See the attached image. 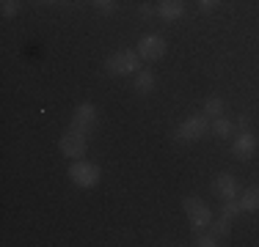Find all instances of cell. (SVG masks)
<instances>
[{
  "instance_id": "obj_18",
  "label": "cell",
  "mask_w": 259,
  "mask_h": 247,
  "mask_svg": "<svg viewBox=\"0 0 259 247\" xmlns=\"http://www.w3.org/2000/svg\"><path fill=\"white\" fill-rule=\"evenodd\" d=\"M91 3H94L100 11H105V14H110V11L116 9V0H91Z\"/></svg>"
},
{
  "instance_id": "obj_2",
  "label": "cell",
  "mask_w": 259,
  "mask_h": 247,
  "mask_svg": "<svg viewBox=\"0 0 259 247\" xmlns=\"http://www.w3.org/2000/svg\"><path fill=\"white\" fill-rule=\"evenodd\" d=\"M182 209H185V214H188V222H190V228H193L196 233L199 231H204V228L212 225V220H215V214H212V209L207 206L201 198H193V195H188L182 201Z\"/></svg>"
},
{
  "instance_id": "obj_4",
  "label": "cell",
  "mask_w": 259,
  "mask_h": 247,
  "mask_svg": "<svg viewBox=\"0 0 259 247\" xmlns=\"http://www.w3.org/2000/svg\"><path fill=\"white\" fill-rule=\"evenodd\" d=\"M207 132H209V115H204V113L188 115V118L174 129V140H180V143H193V140H201Z\"/></svg>"
},
{
  "instance_id": "obj_12",
  "label": "cell",
  "mask_w": 259,
  "mask_h": 247,
  "mask_svg": "<svg viewBox=\"0 0 259 247\" xmlns=\"http://www.w3.org/2000/svg\"><path fill=\"white\" fill-rule=\"evenodd\" d=\"M237 201L243 212H259V187H248L243 193V198H237Z\"/></svg>"
},
{
  "instance_id": "obj_9",
  "label": "cell",
  "mask_w": 259,
  "mask_h": 247,
  "mask_svg": "<svg viewBox=\"0 0 259 247\" xmlns=\"http://www.w3.org/2000/svg\"><path fill=\"white\" fill-rule=\"evenodd\" d=\"M212 190H215V195H218L221 201H229V198H237V178H234L232 173H221V176H215Z\"/></svg>"
},
{
  "instance_id": "obj_20",
  "label": "cell",
  "mask_w": 259,
  "mask_h": 247,
  "mask_svg": "<svg viewBox=\"0 0 259 247\" xmlns=\"http://www.w3.org/2000/svg\"><path fill=\"white\" fill-rule=\"evenodd\" d=\"M138 14L141 17H152V14H157V9H152L149 3H144V6H138Z\"/></svg>"
},
{
  "instance_id": "obj_8",
  "label": "cell",
  "mask_w": 259,
  "mask_h": 247,
  "mask_svg": "<svg viewBox=\"0 0 259 247\" xmlns=\"http://www.w3.org/2000/svg\"><path fill=\"white\" fill-rule=\"evenodd\" d=\"M94 127H97V107H94L91 102L77 104L75 115H72V129H80V132L89 135Z\"/></svg>"
},
{
  "instance_id": "obj_17",
  "label": "cell",
  "mask_w": 259,
  "mask_h": 247,
  "mask_svg": "<svg viewBox=\"0 0 259 247\" xmlns=\"http://www.w3.org/2000/svg\"><path fill=\"white\" fill-rule=\"evenodd\" d=\"M0 11H3V17H14L17 11H20V0H3V3H0Z\"/></svg>"
},
{
  "instance_id": "obj_6",
  "label": "cell",
  "mask_w": 259,
  "mask_h": 247,
  "mask_svg": "<svg viewBox=\"0 0 259 247\" xmlns=\"http://www.w3.org/2000/svg\"><path fill=\"white\" fill-rule=\"evenodd\" d=\"M61 154L69 159H83L85 151H89V140H85V132H80V129H69V132L61 138Z\"/></svg>"
},
{
  "instance_id": "obj_13",
  "label": "cell",
  "mask_w": 259,
  "mask_h": 247,
  "mask_svg": "<svg viewBox=\"0 0 259 247\" xmlns=\"http://www.w3.org/2000/svg\"><path fill=\"white\" fill-rule=\"evenodd\" d=\"M209 132H215L218 138H232V132H234V121H229V118H224V115H218L212 124H209Z\"/></svg>"
},
{
  "instance_id": "obj_21",
  "label": "cell",
  "mask_w": 259,
  "mask_h": 247,
  "mask_svg": "<svg viewBox=\"0 0 259 247\" xmlns=\"http://www.w3.org/2000/svg\"><path fill=\"white\" fill-rule=\"evenodd\" d=\"M248 124H251L248 115H240V118H237V127H240V129H248Z\"/></svg>"
},
{
  "instance_id": "obj_16",
  "label": "cell",
  "mask_w": 259,
  "mask_h": 247,
  "mask_svg": "<svg viewBox=\"0 0 259 247\" xmlns=\"http://www.w3.org/2000/svg\"><path fill=\"white\" fill-rule=\"evenodd\" d=\"M204 115H209V118L224 115V99H221V96H209L204 102Z\"/></svg>"
},
{
  "instance_id": "obj_10",
  "label": "cell",
  "mask_w": 259,
  "mask_h": 247,
  "mask_svg": "<svg viewBox=\"0 0 259 247\" xmlns=\"http://www.w3.org/2000/svg\"><path fill=\"white\" fill-rule=\"evenodd\" d=\"M157 17L165 22H177L185 17V3L182 0H160L157 3Z\"/></svg>"
},
{
  "instance_id": "obj_7",
  "label": "cell",
  "mask_w": 259,
  "mask_h": 247,
  "mask_svg": "<svg viewBox=\"0 0 259 247\" xmlns=\"http://www.w3.org/2000/svg\"><path fill=\"white\" fill-rule=\"evenodd\" d=\"M256 146H259V140H256V135L251 132V129H240L237 132V138H234V143H232V151H234V157L237 159H251L256 154Z\"/></svg>"
},
{
  "instance_id": "obj_11",
  "label": "cell",
  "mask_w": 259,
  "mask_h": 247,
  "mask_svg": "<svg viewBox=\"0 0 259 247\" xmlns=\"http://www.w3.org/2000/svg\"><path fill=\"white\" fill-rule=\"evenodd\" d=\"M133 88H135V94H141V96L152 94V88H155V72L152 69H138L135 72V80H133Z\"/></svg>"
},
{
  "instance_id": "obj_3",
  "label": "cell",
  "mask_w": 259,
  "mask_h": 247,
  "mask_svg": "<svg viewBox=\"0 0 259 247\" xmlns=\"http://www.w3.org/2000/svg\"><path fill=\"white\" fill-rule=\"evenodd\" d=\"M69 178H72V184H75V187L91 190V187H97V184H100L102 170H100V165H97V162H91V159L83 157V159H75V162H72Z\"/></svg>"
},
{
  "instance_id": "obj_14",
  "label": "cell",
  "mask_w": 259,
  "mask_h": 247,
  "mask_svg": "<svg viewBox=\"0 0 259 247\" xmlns=\"http://www.w3.org/2000/svg\"><path fill=\"white\" fill-rule=\"evenodd\" d=\"M196 244L199 247H215V244H224V242H221V236L212 228H204V231H199V236H196Z\"/></svg>"
},
{
  "instance_id": "obj_22",
  "label": "cell",
  "mask_w": 259,
  "mask_h": 247,
  "mask_svg": "<svg viewBox=\"0 0 259 247\" xmlns=\"http://www.w3.org/2000/svg\"><path fill=\"white\" fill-rule=\"evenodd\" d=\"M45 3H55V0H45Z\"/></svg>"
},
{
  "instance_id": "obj_5",
  "label": "cell",
  "mask_w": 259,
  "mask_h": 247,
  "mask_svg": "<svg viewBox=\"0 0 259 247\" xmlns=\"http://www.w3.org/2000/svg\"><path fill=\"white\" fill-rule=\"evenodd\" d=\"M165 52H168V44H165V39L160 33H146L141 36L138 41V55L141 60H149V64H155V60L165 58Z\"/></svg>"
},
{
  "instance_id": "obj_19",
  "label": "cell",
  "mask_w": 259,
  "mask_h": 247,
  "mask_svg": "<svg viewBox=\"0 0 259 247\" xmlns=\"http://www.w3.org/2000/svg\"><path fill=\"white\" fill-rule=\"evenodd\" d=\"M196 3H199L201 11H215L221 6V0H196Z\"/></svg>"
},
{
  "instance_id": "obj_1",
  "label": "cell",
  "mask_w": 259,
  "mask_h": 247,
  "mask_svg": "<svg viewBox=\"0 0 259 247\" xmlns=\"http://www.w3.org/2000/svg\"><path fill=\"white\" fill-rule=\"evenodd\" d=\"M141 69V55L138 49H119L105 60V72L113 74V77H127Z\"/></svg>"
},
{
  "instance_id": "obj_15",
  "label": "cell",
  "mask_w": 259,
  "mask_h": 247,
  "mask_svg": "<svg viewBox=\"0 0 259 247\" xmlns=\"http://www.w3.org/2000/svg\"><path fill=\"white\" fill-rule=\"evenodd\" d=\"M240 214H243V209H240V201H237V198H229V201H224L221 217H224V220H237Z\"/></svg>"
}]
</instances>
